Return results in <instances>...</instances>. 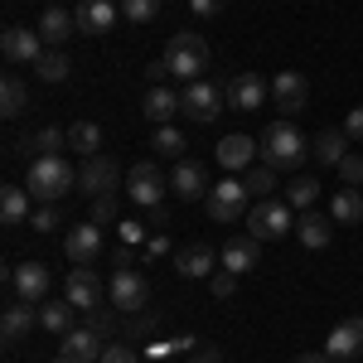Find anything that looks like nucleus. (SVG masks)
<instances>
[{
  "label": "nucleus",
  "instance_id": "1",
  "mask_svg": "<svg viewBox=\"0 0 363 363\" xmlns=\"http://www.w3.org/2000/svg\"><path fill=\"white\" fill-rule=\"evenodd\" d=\"M73 184H78V169H68V160H63V155H34L25 189L39 199V203H58V199L68 194Z\"/></svg>",
  "mask_w": 363,
  "mask_h": 363
},
{
  "label": "nucleus",
  "instance_id": "2",
  "mask_svg": "<svg viewBox=\"0 0 363 363\" xmlns=\"http://www.w3.org/2000/svg\"><path fill=\"white\" fill-rule=\"evenodd\" d=\"M257 150H262V160L272 169H296L306 160L310 140H301V131H296L291 121H272V126L262 131V140H257Z\"/></svg>",
  "mask_w": 363,
  "mask_h": 363
},
{
  "label": "nucleus",
  "instance_id": "3",
  "mask_svg": "<svg viewBox=\"0 0 363 363\" xmlns=\"http://www.w3.org/2000/svg\"><path fill=\"white\" fill-rule=\"evenodd\" d=\"M165 68L169 78H184V83H194L199 73L208 68V44H203V34H194V29H184V34H174L165 44Z\"/></svg>",
  "mask_w": 363,
  "mask_h": 363
},
{
  "label": "nucleus",
  "instance_id": "4",
  "mask_svg": "<svg viewBox=\"0 0 363 363\" xmlns=\"http://www.w3.org/2000/svg\"><path fill=\"white\" fill-rule=\"evenodd\" d=\"M203 208H208L213 223H238V218H247L252 194H247L242 179H218V184L208 189V199H203Z\"/></svg>",
  "mask_w": 363,
  "mask_h": 363
},
{
  "label": "nucleus",
  "instance_id": "5",
  "mask_svg": "<svg viewBox=\"0 0 363 363\" xmlns=\"http://www.w3.org/2000/svg\"><path fill=\"white\" fill-rule=\"evenodd\" d=\"M247 233L257 242H277L291 233V203H281V199H257L247 208Z\"/></svg>",
  "mask_w": 363,
  "mask_h": 363
},
{
  "label": "nucleus",
  "instance_id": "6",
  "mask_svg": "<svg viewBox=\"0 0 363 363\" xmlns=\"http://www.w3.org/2000/svg\"><path fill=\"white\" fill-rule=\"evenodd\" d=\"M165 189H169V179L160 174V165H150V160L131 165V174H126V199L140 203V208H160V203H165Z\"/></svg>",
  "mask_w": 363,
  "mask_h": 363
},
{
  "label": "nucleus",
  "instance_id": "7",
  "mask_svg": "<svg viewBox=\"0 0 363 363\" xmlns=\"http://www.w3.org/2000/svg\"><path fill=\"white\" fill-rule=\"evenodd\" d=\"M116 184H121V165H116L112 155H87L83 169H78V189L92 199L102 194H116Z\"/></svg>",
  "mask_w": 363,
  "mask_h": 363
},
{
  "label": "nucleus",
  "instance_id": "8",
  "mask_svg": "<svg viewBox=\"0 0 363 363\" xmlns=\"http://www.w3.org/2000/svg\"><path fill=\"white\" fill-rule=\"evenodd\" d=\"M184 116L189 121H213L218 116V107L228 102V92L218 83H208V78H194V83H184Z\"/></svg>",
  "mask_w": 363,
  "mask_h": 363
},
{
  "label": "nucleus",
  "instance_id": "9",
  "mask_svg": "<svg viewBox=\"0 0 363 363\" xmlns=\"http://www.w3.org/2000/svg\"><path fill=\"white\" fill-rule=\"evenodd\" d=\"M107 301H112L116 310H145L150 286H145V277H140L136 267H116V272H112V286H107Z\"/></svg>",
  "mask_w": 363,
  "mask_h": 363
},
{
  "label": "nucleus",
  "instance_id": "10",
  "mask_svg": "<svg viewBox=\"0 0 363 363\" xmlns=\"http://www.w3.org/2000/svg\"><path fill=\"white\" fill-rule=\"evenodd\" d=\"M102 247H107V238H102V228L92 223H78L68 228V238H63V252H68V262H78V267H92V262H102Z\"/></svg>",
  "mask_w": 363,
  "mask_h": 363
},
{
  "label": "nucleus",
  "instance_id": "11",
  "mask_svg": "<svg viewBox=\"0 0 363 363\" xmlns=\"http://www.w3.org/2000/svg\"><path fill=\"white\" fill-rule=\"evenodd\" d=\"M44 49H49V44L39 39V29L10 25V29H5V34H0V54L10 58V63H29V68H34V63L44 58Z\"/></svg>",
  "mask_w": 363,
  "mask_h": 363
},
{
  "label": "nucleus",
  "instance_id": "12",
  "mask_svg": "<svg viewBox=\"0 0 363 363\" xmlns=\"http://www.w3.org/2000/svg\"><path fill=\"white\" fill-rule=\"evenodd\" d=\"M63 296H68L78 310H97L102 296H107V286H102V277H97L92 267H73L68 281H63Z\"/></svg>",
  "mask_w": 363,
  "mask_h": 363
},
{
  "label": "nucleus",
  "instance_id": "13",
  "mask_svg": "<svg viewBox=\"0 0 363 363\" xmlns=\"http://www.w3.org/2000/svg\"><path fill=\"white\" fill-rule=\"evenodd\" d=\"M10 291H15V301H44L49 296V267L44 262H15L10 267Z\"/></svg>",
  "mask_w": 363,
  "mask_h": 363
},
{
  "label": "nucleus",
  "instance_id": "14",
  "mask_svg": "<svg viewBox=\"0 0 363 363\" xmlns=\"http://www.w3.org/2000/svg\"><path fill=\"white\" fill-rule=\"evenodd\" d=\"M58 344H63L58 359H68V363H97V359H102V335H97L92 325H73Z\"/></svg>",
  "mask_w": 363,
  "mask_h": 363
},
{
  "label": "nucleus",
  "instance_id": "15",
  "mask_svg": "<svg viewBox=\"0 0 363 363\" xmlns=\"http://www.w3.org/2000/svg\"><path fill=\"white\" fill-rule=\"evenodd\" d=\"M140 112H145V121L150 126H169L174 121V112H184V97L174 92V87H145V97H140Z\"/></svg>",
  "mask_w": 363,
  "mask_h": 363
},
{
  "label": "nucleus",
  "instance_id": "16",
  "mask_svg": "<svg viewBox=\"0 0 363 363\" xmlns=\"http://www.w3.org/2000/svg\"><path fill=\"white\" fill-rule=\"evenodd\" d=\"M223 92H228V107H233V112H257L262 97L272 92V83H262L257 73H238V78H228Z\"/></svg>",
  "mask_w": 363,
  "mask_h": 363
},
{
  "label": "nucleus",
  "instance_id": "17",
  "mask_svg": "<svg viewBox=\"0 0 363 363\" xmlns=\"http://www.w3.org/2000/svg\"><path fill=\"white\" fill-rule=\"evenodd\" d=\"M169 189L189 203V199H208V189H213V184H208V169L199 165V160H179V165H174V174H169Z\"/></svg>",
  "mask_w": 363,
  "mask_h": 363
},
{
  "label": "nucleus",
  "instance_id": "18",
  "mask_svg": "<svg viewBox=\"0 0 363 363\" xmlns=\"http://www.w3.org/2000/svg\"><path fill=\"white\" fill-rule=\"evenodd\" d=\"M34 29H39V39H44L49 49H63L68 34L78 29V15H68L63 5H44V15H39V25H34Z\"/></svg>",
  "mask_w": 363,
  "mask_h": 363
},
{
  "label": "nucleus",
  "instance_id": "19",
  "mask_svg": "<svg viewBox=\"0 0 363 363\" xmlns=\"http://www.w3.org/2000/svg\"><path fill=\"white\" fill-rule=\"evenodd\" d=\"M34 325H39L34 301H10V306H5V315H0V335H5V344L29 339V330H34Z\"/></svg>",
  "mask_w": 363,
  "mask_h": 363
},
{
  "label": "nucleus",
  "instance_id": "20",
  "mask_svg": "<svg viewBox=\"0 0 363 363\" xmlns=\"http://www.w3.org/2000/svg\"><path fill=\"white\" fill-rule=\"evenodd\" d=\"M272 97H277V107L286 116H296L301 107H306V97H310V83L301 78V73H291V68H286V73L272 78Z\"/></svg>",
  "mask_w": 363,
  "mask_h": 363
},
{
  "label": "nucleus",
  "instance_id": "21",
  "mask_svg": "<svg viewBox=\"0 0 363 363\" xmlns=\"http://www.w3.org/2000/svg\"><path fill=\"white\" fill-rule=\"evenodd\" d=\"M325 354H330V359H359V354H363V315L335 325V335H330V344H325Z\"/></svg>",
  "mask_w": 363,
  "mask_h": 363
},
{
  "label": "nucleus",
  "instance_id": "22",
  "mask_svg": "<svg viewBox=\"0 0 363 363\" xmlns=\"http://www.w3.org/2000/svg\"><path fill=\"white\" fill-rule=\"evenodd\" d=\"M213 155H218V165H223V169H252V160H257V140L242 136V131H233V136L218 140Z\"/></svg>",
  "mask_w": 363,
  "mask_h": 363
},
{
  "label": "nucleus",
  "instance_id": "23",
  "mask_svg": "<svg viewBox=\"0 0 363 363\" xmlns=\"http://www.w3.org/2000/svg\"><path fill=\"white\" fill-rule=\"evenodd\" d=\"M174 267H179V277H189V281L213 277V267H218V252L208 247V242H189V247L174 257Z\"/></svg>",
  "mask_w": 363,
  "mask_h": 363
},
{
  "label": "nucleus",
  "instance_id": "24",
  "mask_svg": "<svg viewBox=\"0 0 363 363\" xmlns=\"http://www.w3.org/2000/svg\"><path fill=\"white\" fill-rule=\"evenodd\" d=\"M116 15H121V5H112V0H83L78 5V29L83 34H107L116 25Z\"/></svg>",
  "mask_w": 363,
  "mask_h": 363
},
{
  "label": "nucleus",
  "instance_id": "25",
  "mask_svg": "<svg viewBox=\"0 0 363 363\" xmlns=\"http://www.w3.org/2000/svg\"><path fill=\"white\" fill-rule=\"evenodd\" d=\"M296 233H301V247L320 252V247H330V238H335V218H325V213L306 208V213H301V223H296Z\"/></svg>",
  "mask_w": 363,
  "mask_h": 363
},
{
  "label": "nucleus",
  "instance_id": "26",
  "mask_svg": "<svg viewBox=\"0 0 363 363\" xmlns=\"http://www.w3.org/2000/svg\"><path fill=\"white\" fill-rule=\"evenodd\" d=\"M223 272H233V277H242V272H252L257 262H262V252H257V238H233V242H223Z\"/></svg>",
  "mask_w": 363,
  "mask_h": 363
},
{
  "label": "nucleus",
  "instance_id": "27",
  "mask_svg": "<svg viewBox=\"0 0 363 363\" xmlns=\"http://www.w3.org/2000/svg\"><path fill=\"white\" fill-rule=\"evenodd\" d=\"M73 301H68V296H63V301H44V306H39V325H44V330H49V335H68V330H73Z\"/></svg>",
  "mask_w": 363,
  "mask_h": 363
},
{
  "label": "nucleus",
  "instance_id": "28",
  "mask_svg": "<svg viewBox=\"0 0 363 363\" xmlns=\"http://www.w3.org/2000/svg\"><path fill=\"white\" fill-rule=\"evenodd\" d=\"M330 218L344 228L363 223V189H339L335 199H330Z\"/></svg>",
  "mask_w": 363,
  "mask_h": 363
},
{
  "label": "nucleus",
  "instance_id": "29",
  "mask_svg": "<svg viewBox=\"0 0 363 363\" xmlns=\"http://www.w3.org/2000/svg\"><path fill=\"white\" fill-rule=\"evenodd\" d=\"M29 189L25 184H5V189H0V218H5V223L15 228V223H25L29 218Z\"/></svg>",
  "mask_w": 363,
  "mask_h": 363
},
{
  "label": "nucleus",
  "instance_id": "30",
  "mask_svg": "<svg viewBox=\"0 0 363 363\" xmlns=\"http://www.w3.org/2000/svg\"><path fill=\"white\" fill-rule=\"evenodd\" d=\"M20 145H25V150H34V155H58V150L68 145V131H63V126H39V131H34V136H25Z\"/></svg>",
  "mask_w": 363,
  "mask_h": 363
},
{
  "label": "nucleus",
  "instance_id": "31",
  "mask_svg": "<svg viewBox=\"0 0 363 363\" xmlns=\"http://www.w3.org/2000/svg\"><path fill=\"white\" fill-rule=\"evenodd\" d=\"M97 145H102V126H97V121H73V126H68V150L97 155Z\"/></svg>",
  "mask_w": 363,
  "mask_h": 363
},
{
  "label": "nucleus",
  "instance_id": "32",
  "mask_svg": "<svg viewBox=\"0 0 363 363\" xmlns=\"http://www.w3.org/2000/svg\"><path fill=\"white\" fill-rule=\"evenodd\" d=\"M25 107H29V92H25V83H20L15 73H5V83H0V112H5L10 121H15V116L25 112Z\"/></svg>",
  "mask_w": 363,
  "mask_h": 363
},
{
  "label": "nucleus",
  "instance_id": "33",
  "mask_svg": "<svg viewBox=\"0 0 363 363\" xmlns=\"http://www.w3.org/2000/svg\"><path fill=\"white\" fill-rule=\"evenodd\" d=\"M344 131H320V136L310 140V150H315V160H325V165H339L344 160Z\"/></svg>",
  "mask_w": 363,
  "mask_h": 363
},
{
  "label": "nucleus",
  "instance_id": "34",
  "mask_svg": "<svg viewBox=\"0 0 363 363\" xmlns=\"http://www.w3.org/2000/svg\"><path fill=\"white\" fill-rule=\"evenodd\" d=\"M315 199H320V179H315V174H301V179H291V184H286V203H291V208H301V213H306Z\"/></svg>",
  "mask_w": 363,
  "mask_h": 363
},
{
  "label": "nucleus",
  "instance_id": "35",
  "mask_svg": "<svg viewBox=\"0 0 363 363\" xmlns=\"http://www.w3.org/2000/svg\"><path fill=\"white\" fill-rule=\"evenodd\" d=\"M68 68H73V63H68L63 49H44V58L34 63V73H39L44 83H63V78H68Z\"/></svg>",
  "mask_w": 363,
  "mask_h": 363
},
{
  "label": "nucleus",
  "instance_id": "36",
  "mask_svg": "<svg viewBox=\"0 0 363 363\" xmlns=\"http://www.w3.org/2000/svg\"><path fill=\"white\" fill-rule=\"evenodd\" d=\"M242 184H247L252 199H272V189H277V169L262 160V165H252L247 174H242Z\"/></svg>",
  "mask_w": 363,
  "mask_h": 363
},
{
  "label": "nucleus",
  "instance_id": "37",
  "mask_svg": "<svg viewBox=\"0 0 363 363\" xmlns=\"http://www.w3.org/2000/svg\"><path fill=\"white\" fill-rule=\"evenodd\" d=\"M150 150H155V155H184V136H179L174 126H155V136H150Z\"/></svg>",
  "mask_w": 363,
  "mask_h": 363
},
{
  "label": "nucleus",
  "instance_id": "38",
  "mask_svg": "<svg viewBox=\"0 0 363 363\" xmlns=\"http://www.w3.org/2000/svg\"><path fill=\"white\" fill-rule=\"evenodd\" d=\"M121 15H126L131 25H150V20L160 15V0H121Z\"/></svg>",
  "mask_w": 363,
  "mask_h": 363
},
{
  "label": "nucleus",
  "instance_id": "39",
  "mask_svg": "<svg viewBox=\"0 0 363 363\" xmlns=\"http://www.w3.org/2000/svg\"><path fill=\"white\" fill-rule=\"evenodd\" d=\"M87 325H92V330H97V335L107 339V335H116V315L107 306H97V310H87Z\"/></svg>",
  "mask_w": 363,
  "mask_h": 363
},
{
  "label": "nucleus",
  "instance_id": "40",
  "mask_svg": "<svg viewBox=\"0 0 363 363\" xmlns=\"http://www.w3.org/2000/svg\"><path fill=\"white\" fill-rule=\"evenodd\" d=\"M92 223H97V228H102V223H116V194L92 199Z\"/></svg>",
  "mask_w": 363,
  "mask_h": 363
},
{
  "label": "nucleus",
  "instance_id": "41",
  "mask_svg": "<svg viewBox=\"0 0 363 363\" xmlns=\"http://www.w3.org/2000/svg\"><path fill=\"white\" fill-rule=\"evenodd\" d=\"M58 223H63V218H58V208H54V203H44V208H39V213L29 218V228H34V233H54Z\"/></svg>",
  "mask_w": 363,
  "mask_h": 363
},
{
  "label": "nucleus",
  "instance_id": "42",
  "mask_svg": "<svg viewBox=\"0 0 363 363\" xmlns=\"http://www.w3.org/2000/svg\"><path fill=\"white\" fill-rule=\"evenodd\" d=\"M97 363H140V359H136V349H131V344H107Z\"/></svg>",
  "mask_w": 363,
  "mask_h": 363
},
{
  "label": "nucleus",
  "instance_id": "43",
  "mask_svg": "<svg viewBox=\"0 0 363 363\" xmlns=\"http://www.w3.org/2000/svg\"><path fill=\"white\" fill-rule=\"evenodd\" d=\"M339 179L363 184V155H344V160H339Z\"/></svg>",
  "mask_w": 363,
  "mask_h": 363
},
{
  "label": "nucleus",
  "instance_id": "44",
  "mask_svg": "<svg viewBox=\"0 0 363 363\" xmlns=\"http://www.w3.org/2000/svg\"><path fill=\"white\" fill-rule=\"evenodd\" d=\"M233 291H238V277L233 272H218L213 277V301H233Z\"/></svg>",
  "mask_w": 363,
  "mask_h": 363
},
{
  "label": "nucleus",
  "instance_id": "45",
  "mask_svg": "<svg viewBox=\"0 0 363 363\" xmlns=\"http://www.w3.org/2000/svg\"><path fill=\"white\" fill-rule=\"evenodd\" d=\"M228 0H189V10H194L199 20H213V15H223Z\"/></svg>",
  "mask_w": 363,
  "mask_h": 363
},
{
  "label": "nucleus",
  "instance_id": "46",
  "mask_svg": "<svg viewBox=\"0 0 363 363\" xmlns=\"http://www.w3.org/2000/svg\"><path fill=\"white\" fill-rule=\"evenodd\" d=\"M344 136H349V140H363V107H354V112L344 116Z\"/></svg>",
  "mask_w": 363,
  "mask_h": 363
},
{
  "label": "nucleus",
  "instance_id": "47",
  "mask_svg": "<svg viewBox=\"0 0 363 363\" xmlns=\"http://www.w3.org/2000/svg\"><path fill=\"white\" fill-rule=\"evenodd\" d=\"M150 330H155V320H150V315H136V320H131V325H126V335H150Z\"/></svg>",
  "mask_w": 363,
  "mask_h": 363
},
{
  "label": "nucleus",
  "instance_id": "48",
  "mask_svg": "<svg viewBox=\"0 0 363 363\" xmlns=\"http://www.w3.org/2000/svg\"><path fill=\"white\" fill-rule=\"evenodd\" d=\"M145 252H150V257H165V252H169V238H165V233H155V238H150V247H145Z\"/></svg>",
  "mask_w": 363,
  "mask_h": 363
},
{
  "label": "nucleus",
  "instance_id": "49",
  "mask_svg": "<svg viewBox=\"0 0 363 363\" xmlns=\"http://www.w3.org/2000/svg\"><path fill=\"white\" fill-rule=\"evenodd\" d=\"M189 363H223V354H218V349H199Z\"/></svg>",
  "mask_w": 363,
  "mask_h": 363
},
{
  "label": "nucleus",
  "instance_id": "50",
  "mask_svg": "<svg viewBox=\"0 0 363 363\" xmlns=\"http://www.w3.org/2000/svg\"><path fill=\"white\" fill-rule=\"evenodd\" d=\"M291 363H330V354H301V359H291Z\"/></svg>",
  "mask_w": 363,
  "mask_h": 363
},
{
  "label": "nucleus",
  "instance_id": "51",
  "mask_svg": "<svg viewBox=\"0 0 363 363\" xmlns=\"http://www.w3.org/2000/svg\"><path fill=\"white\" fill-rule=\"evenodd\" d=\"M58 363H68V359H58Z\"/></svg>",
  "mask_w": 363,
  "mask_h": 363
}]
</instances>
